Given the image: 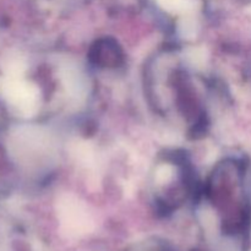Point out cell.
Listing matches in <instances>:
<instances>
[{"mask_svg": "<svg viewBox=\"0 0 251 251\" xmlns=\"http://www.w3.org/2000/svg\"><path fill=\"white\" fill-rule=\"evenodd\" d=\"M58 208L61 221L70 229H86L91 223L86 207L74 196L65 195L60 198Z\"/></svg>", "mask_w": 251, "mask_h": 251, "instance_id": "obj_1", "label": "cell"}, {"mask_svg": "<svg viewBox=\"0 0 251 251\" xmlns=\"http://www.w3.org/2000/svg\"><path fill=\"white\" fill-rule=\"evenodd\" d=\"M60 77L65 90L71 97L81 98L86 92V82L82 74L75 66L66 65L60 70Z\"/></svg>", "mask_w": 251, "mask_h": 251, "instance_id": "obj_2", "label": "cell"}, {"mask_svg": "<svg viewBox=\"0 0 251 251\" xmlns=\"http://www.w3.org/2000/svg\"><path fill=\"white\" fill-rule=\"evenodd\" d=\"M157 2L171 12H186L193 9L190 0H157Z\"/></svg>", "mask_w": 251, "mask_h": 251, "instance_id": "obj_3", "label": "cell"}, {"mask_svg": "<svg viewBox=\"0 0 251 251\" xmlns=\"http://www.w3.org/2000/svg\"><path fill=\"white\" fill-rule=\"evenodd\" d=\"M198 22L194 19H190V16L183 17V20L179 24V32L185 38H193L198 33Z\"/></svg>", "mask_w": 251, "mask_h": 251, "instance_id": "obj_4", "label": "cell"}, {"mask_svg": "<svg viewBox=\"0 0 251 251\" xmlns=\"http://www.w3.org/2000/svg\"><path fill=\"white\" fill-rule=\"evenodd\" d=\"M186 59L194 66H201L207 59V53L203 48H193L186 51Z\"/></svg>", "mask_w": 251, "mask_h": 251, "instance_id": "obj_5", "label": "cell"}, {"mask_svg": "<svg viewBox=\"0 0 251 251\" xmlns=\"http://www.w3.org/2000/svg\"><path fill=\"white\" fill-rule=\"evenodd\" d=\"M172 174H173V168L168 164H163V166L159 167L156 172V180L159 184H164L167 181L171 180Z\"/></svg>", "mask_w": 251, "mask_h": 251, "instance_id": "obj_6", "label": "cell"}]
</instances>
